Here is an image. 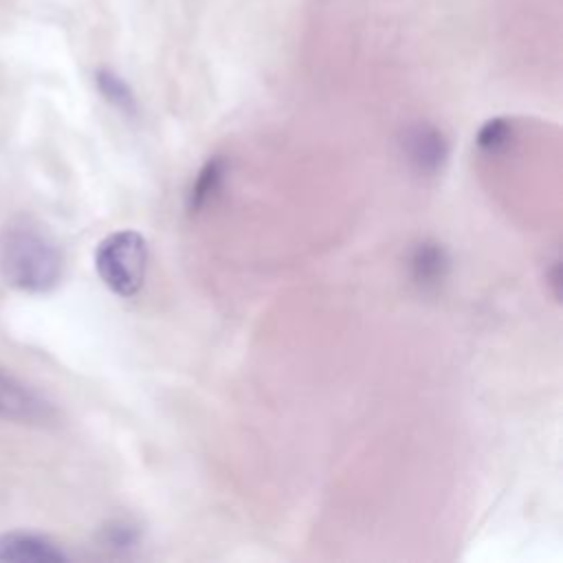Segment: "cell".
<instances>
[{"label": "cell", "mask_w": 563, "mask_h": 563, "mask_svg": "<svg viewBox=\"0 0 563 563\" xmlns=\"http://www.w3.org/2000/svg\"><path fill=\"white\" fill-rule=\"evenodd\" d=\"M64 257L53 238L29 218H13L0 231V273L18 290L46 292L57 286Z\"/></svg>", "instance_id": "obj_1"}, {"label": "cell", "mask_w": 563, "mask_h": 563, "mask_svg": "<svg viewBox=\"0 0 563 563\" xmlns=\"http://www.w3.org/2000/svg\"><path fill=\"white\" fill-rule=\"evenodd\" d=\"M150 249L147 240L134 229L106 235L95 249V268L101 282L117 297H134L145 282Z\"/></svg>", "instance_id": "obj_2"}, {"label": "cell", "mask_w": 563, "mask_h": 563, "mask_svg": "<svg viewBox=\"0 0 563 563\" xmlns=\"http://www.w3.org/2000/svg\"><path fill=\"white\" fill-rule=\"evenodd\" d=\"M402 152L418 174H438L449 156V143L438 128L416 123L402 136Z\"/></svg>", "instance_id": "obj_3"}, {"label": "cell", "mask_w": 563, "mask_h": 563, "mask_svg": "<svg viewBox=\"0 0 563 563\" xmlns=\"http://www.w3.org/2000/svg\"><path fill=\"white\" fill-rule=\"evenodd\" d=\"M0 416L18 422H44L51 416V405L0 372Z\"/></svg>", "instance_id": "obj_4"}, {"label": "cell", "mask_w": 563, "mask_h": 563, "mask_svg": "<svg viewBox=\"0 0 563 563\" xmlns=\"http://www.w3.org/2000/svg\"><path fill=\"white\" fill-rule=\"evenodd\" d=\"M0 561L7 563H57L66 561V554L48 539L33 532H2L0 534Z\"/></svg>", "instance_id": "obj_5"}, {"label": "cell", "mask_w": 563, "mask_h": 563, "mask_svg": "<svg viewBox=\"0 0 563 563\" xmlns=\"http://www.w3.org/2000/svg\"><path fill=\"white\" fill-rule=\"evenodd\" d=\"M449 264L451 262L444 246L433 240H422L420 244L413 246L409 255L411 279L420 288H438L449 273Z\"/></svg>", "instance_id": "obj_6"}, {"label": "cell", "mask_w": 563, "mask_h": 563, "mask_svg": "<svg viewBox=\"0 0 563 563\" xmlns=\"http://www.w3.org/2000/svg\"><path fill=\"white\" fill-rule=\"evenodd\" d=\"M224 176H227V161L222 156L209 158L200 167V172L196 174V178L191 183V189H189V196H187V207L191 211H198V209L207 207L209 200L222 189Z\"/></svg>", "instance_id": "obj_7"}, {"label": "cell", "mask_w": 563, "mask_h": 563, "mask_svg": "<svg viewBox=\"0 0 563 563\" xmlns=\"http://www.w3.org/2000/svg\"><path fill=\"white\" fill-rule=\"evenodd\" d=\"M95 81H97V88H99V92L103 95V99L108 103H112L114 108H119L125 114L136 112V99H134L132 88L114 70L99 68L97 75H95Z\"/></svg>", "instance_id": "obj_8"}, {"label": "cell", "mask_w": 563, "mask_h": 563, "mask_svg": "<svg viewBox=\"0 0 563 563\" xmlns=\"http://www.w3.org/2000/svg\"><path fill=\"white\" fill-rule=\"evenodd\" d=\"M510 134H512V128L508 123V119H490L486 121L479 132H477V145L486 152H499L508 145L510 141Z\"/></svg>", "instance_id": "obj_9"}, {"label": "cell", "mask_w": 563, "mask_h": 563, "mask_svg": "<svg viewBox=\"0 0 563 563\" xmlns=\"http://www.w3.org/2000/svg\"><path fill=\"white\" fill-rule=\"evenodd\" d=\"M139 541V530L125 521H114L103 528V543L114 550L134 548Z\"/></svg>", "instance_id": "obj_10"}]
</instances>
